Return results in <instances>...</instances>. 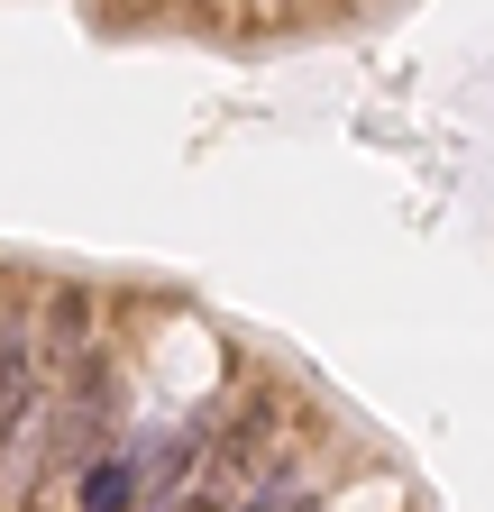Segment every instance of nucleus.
I'll use <instances>...</instances> for the list:
<instances>
[{
  "label": "nucleus",
  "instance_id": "1",
  "mask_svg": "<svg viewBox=\"0 0 494 512\" xmlns=\"http://www.w3.org/2000/svg\"><path fill=\"white\" fill-rule=\"evenodd\" d=\"M28 394H37V339H28V311H0V458H10V476H19V448L37 439Z\"/></svg>",
  "mask_w": 494,
  "mask_h": 512
},
{
  "label": "nucleus",
  "instance_id": "2",
  "mask_svg": "<svg viewBox=\"0 0 494 512\" xmlns=\"http://www.w3.org/2000/svg\"><path fill=\"white\" fill-rule=\"evenodd\" d=\"M129 494H138V467L129 458H92L83 467V512H129Z\"/></svg>",
  "mask_w": 494,
  "mask_h": 512
}]
</instances>
